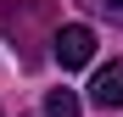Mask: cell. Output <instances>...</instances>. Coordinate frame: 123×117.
Masks as SVG:
<instances>
[{"instance_id": "obj_1", "label": "cell", "mask_w": 123, "mask_h": 117, "mask_svg": "<svg viewBox=\"0 0 123 117\" xmlns=\"http://www.w3.org/2000/svg\"><path fill=\"white\" fill-rule=\"evenodd\" d=\"M39 28L56 33V6H50V0H11V6L0 11V33L11 39V50L23 56V67H34V45H28V39Z\"/></svg>"}, {"instance_id": "obj_2", "label": "cell", "mask_w": 123, "mask_h": 117, "mask_svg": "<svg viewBox=\"0 0 123 117\" xmlns=\"http://www.w3.org/2000/svg\"><path fill=\"white\" fill-rule=\"evenodd\" d=\"M50 56L62 61V72L90 67V61H95V33H90L84 22H56V33H50Z\"/></svg>"}, {"instance_id": "obj_3", "label": "cell", "mask_w": 123, "mask_h": 117, "mask_svg": "<svg viewBox=\"0 0 123 117\" xmlns=\"http://www.w3.org/2000/svg\"><path fill=\"white\" fill-rule=\"evenodd\" d=\"M90 100L95 106H123V61H106L90 78Z\"/></svg>"}, {"instance_id": "obj_4", "label": "cell", "mask_w": 123, "mask_h": 117, "mask_svg": "<svg viewBox=\"0 0 123 117\" xmlns=\"http://www.w3.org/2000/svg\"><path fill=\"white\" fill-rule=\"evenodd\" d=\"M78 111H84V100L73 89H50L45 95V117H78Z\"/></svg>"}, {"instance_id": "obj_5", "label": "cell", "mask_w": 123, "mask_h": 117, "mask_svg": "<svg viewBox=\"0 0 123 117\" xmlns=\"http://www.w3.org/2000/svg\"><path fill=\"white\" fill-rule=\"evenodd\" d=\"M90 17H101V22H112V28H123V0H78Z\"/></svg>"}]
</instances>
